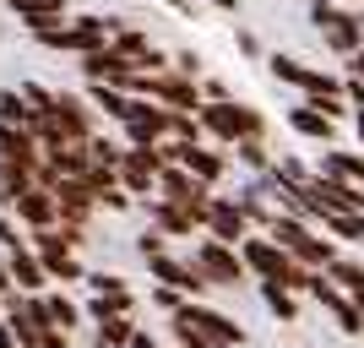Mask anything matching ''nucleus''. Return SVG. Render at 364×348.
Returning <instances> with one entry per match:
<instances>
[{
  "instance_id": "15",
  "label": "nucleus",
  "mask_w": 364,
  "mask_h": 348,
  "mask_svg": "<svg viewBox=\"0 0 364 348\" xmlns=\"http://www.w3.org/2000/svg\"><path fill=\"white\" fill-rule=\"evenodd\" d=\"M158 196H168V201H213V185L201 180V174H191L185 164H164L158 169Z\"/></svg>"
},
{
  "instance_id": "19",
  "label": "nucleus",
  "mask_w": 364,
  "mask_h": 348,
  "mask_svg": "<svg viewBox=\"0 0 364 348\" xmlns=\"http://www.w3.org/2000/svg\"><path fill=\"white\" fill-rule=\"evenodd\" d=\"M6 261H11V278H16V288H22V294H38V288L49 283L44 256H38L33 245H16V251H6Z\"/></svg>"
},
{
  "instance_id": "17",
  "label": "nucleus",
  "mask_w": 364,
  "mask_h": 348,
  "mask_svg": "<svg viewBox=\"0 0 364 348\" xmlns=\"http://www.w3.org/2000/svg\"><path fill=\"white\" fill-rule=\"evenodd\" d=\"M16 218L28 228H49V223H60V201H55V191H44V185H28V191L16 196Z\"/></svg>"
},
{
  "instance_id": "46",
  "label": "nucleus",
  "mask_w": 364,
  "mask_h": 348,
  "mask_svg": "<svg viewBox=\"0 0 364 348\" xmlns=\"http://www.w3.org/2000/svg\"><path fill=\"white\" fill-rule=\"evenodd\" d=\"M16 288V278H11V261H6V251H0V300Z\"/></svg>"
},
{
  "instance_id": "5",
  "label": "nucleus",
  "mask_w": 364,
  "mask_h": 348,
  "mask_svg": "<svg viewBox=\"0 0 364 348\" xmlns=\"http://www.w3.org/2000/svg\"><path fill=\"white\" fill-rule=\"evenodd\" d=\"M120 131H125V147H158L168 137V109L158 98H131Z\"/></svg>"
},
{
  "instance_id": "33",
  "label": "nucleus",
  "mask_w": 364,
  "mask_h": 348,
  "mask_svg": "<svg viewBox=\"0 0 364 348\" xmlns=\"http://www.w3.org/2000/svg\"><path fill=\"white\" fill-rule=\"evenodd\" d=\"M22 98L33 104V115H49V109L60 104V93H49L44 82H22Z\"/></svg>"
},
{
  "instance_id": "29",
  "label": "nucleus",
  "mask_w": 364,
  "mask_h": 348,
  "mask_svg": "<svg viewBox=\"0 0 364 348\" xmlns=\"http://www.w3.org/2000/svg\"><path fill=\"white\" fill-rule=\"evenodd\" d=\"M0 120H6V125H28V131H33L38 115H33V104L22 98V88H0Z\"/></svg>"
},
{
  "instance_id": "32",
  "label": "nucleus",
  "mask_w": 364,
  "mask_h": 348,
  "mask_svg": "<svg viewBox=\"0 0 364 348\" xmlns=\"http://www.w3.org/2000/svg\"><path fill=\"white\" fill-rule=\"evenodd\" d=\"M44 305H49V321H55V327H65V332H71L76 321H82L76 300H65V294H44Z\"/></svg>"
},
{
  "instance_id": "44",
  "label": "nucleus",
  "mask_w": 364,
  "mask_h": 348,
  "mask_svg": "<svg viewBox=\"0 0 364 348\" xmlns=\"http://www.w3.org/2000/svg\"><path fill=\"white\" fill-rule=\"evenodd\" d=\"M38 348H71V337H65V327H49V332L38 337Z\"/></svg>"
},
{
  "instance_id": "3",
  "label": "nucleus",
  "mask_w": 364,
  "mask_h": 348,
  "mask_svg": "<svg viewBox=\"0 0 364 348\" xmlns=\"http://www.w3.org/2000/svg\"><path fill=\"white\" fill-rule=\"evenodd\" d=\"M267 234H272V240L283 245L289 256H299L304 267H316V273H321V267H326V261H332V256H343V251H337V240H332V234H326V228L304 223V218H294V212H277Z\"/></svg>"
},
{
  "instance_id": "53",
  "label": "nucleus",
  "mask_w": 364,
  "mask_h": 348,
  "mask_svg": "<svg viewBox=\"0 0 364 348\" xmlns=\"http://www.w3.org/2000/svg\"><path fill=\"white\" fill-rule=\"evenodd\" d=\"M343 6H353V0H343Z\"/></svg>"
},
{
  "instance_id": "23",
  "label": "nucleus",
  "mask_w": 364,
  "mask_h": 348,
  "mask_svg": "<svg viewBox=\"0 0 364 348\" xmlns=\"http://www.w3.org/2000/svg\"><path fill=\"white\" fill-rule=\"evenodd\" d=\"M267 71L277 76V82H289V88H310V76H316V65H304L299 55H267Z\"/></svg>"
},
{
  "instance_id": "41",
  "label": "nucleus",
  "mask_w": 364,
  "mask_h": 348,
  "mask_svg": "<svg viewBox=\"0 0 364 348\" xmlns=\"http://www.w3.org/2000/svg\"><path fill=\"white\" fill-rule=\"evenodd\" d=\"M343 93H348V109H353V115H364V82H359V76H343Z\"/></svg>"
},
{
  "instance_id": "4",
  "label": "nucleus",
  "mask_w": 364,
  "mask_h": 348,
  "mask_svg": "<svg viewBox=\"0 0 364 348\" xmlns=\"http://www.w3.org/2000/svg\"><path fill=\"white\" fill-rule=\"evenodd\" d=\"M310 22L326 33V44H332L337 55L364 49V16L353 11V6H343V0H310Z\"/></svg>"
},
{
  "instance_id": "18",
  "label": "nucleus",
  "mask_w": 364,
  "mask_h": 348,
  "mask_svg": "<svg viewBox=\"0 0 364 348\" xmlns=\"http://www.w3.org/2000/svg\"><path fill=\"white\" fill-rule=\"evenodd\" d=\"M289 131H299L304 142H321V147L337 142V120H332V115H321L316 104H294L289 109Z\"/></svg>"
},
{
  "instance_id": "27",
  "label": "nucleus",
  "mask_w": 364,
  "mask_h": 348,
  "mask_svg": "<svg viewBox=\"0 0 364 348\" xmlns=\"http://www.w3.org/2000/svg\"><path fill=\"white\" fill-rule=\"evenodd\" d=\"M321 273L332 278V283L343 288V294H364V261H348V256H332V261H326V267H321Z\"/></svg>"
},
{
  "instance_id": "21",
  "label": "nucleus",
  "mask_w": 364,
  "mask_h": 348,
  "mask_svg": "<svg viewBox=\"0 0 364 348\" xmlns=\"http://www.w3.org/2000/svg\"><path fill=\"white\" fill-rule=\"evenodd\" d=\"M321 169H326V174H337V180L364 185V147H359V152H353V147H326V152H321Z\"/></svg>"
},
{
  "instance_id": "16",
  "label": "nucleus",
  "mask_w": 364,
  "mask_h": 348,
  "mask_svg": "<svg viewBox=\"0 0 364 348\" xmlns=\"http://www.w3.org/2000/svg\"><path fill=\"white\" fill-rule=\"evenodd\" d=\"M109 44L120 49V55L136 65V71H164V65H168V60H164V49L152 44L141 28H114V38H109Z\"/></svg>"
},
{
  "instance_id": "22",
  "label": "nucleus",
  "mask_w": 364,
  "mask_h": 348,
  "mask_svg": "<svg viewBox=\"0 0 364 348\" xmlns=\"http://www.w3.org/2000/svg\"><path fill=\"white\" fill-rule=\"evenodd\" d=\"M87 98L98 115H109V120H125V109H131V93L114 88V82H87Z\"/></svg>"
},
{
  "instance_id": "37",
  "label": "nucleus",
  "mask_w": 364,
  "mask_h": 348,
  "mask_svg": "<svg viewBox=\"0 0 364 348\" xmlns=\"http://www.w3.org/2000/svg\"><path fill=\"white\" fill-rule=\"evenodd\" d=\"M201 98H207V104H218V98H234V88H228L223 76H201Z\"/></svg>"
},
{
  "instance_id": "48",
  "label": "nucleus",
  "mask_w": 364,
  "mask_h": 348,
  "mask_svg": "<svg viewBox=\"0 0 364 348\" xmlns=\"http://www.w3.org/2000/svg\"><path fill=\"white\" fill-rule=\"evenodd\" d=\"M125 348H158V343H152V332H141V327H136V332H131V343H125Z\"/></svg>"
},
{
  "instance_id": "7",
  "label": "nucleus",
  "mask_w": 364,
  "mask_h": 348,
  "mask_svg": "<svg viewBox=\"0 0 364 348\" xmlns=\"http://www.w3.org/2000/svg\"><path fill=\"white\" fill-rule=\"evenodd\" d=\"M196 267L207 273V283H218V288H234V283H245V256H240V245H228V240H201V251H196Z\"/></svg>"
},
{
  "instance_id": "49",
  "label": "nucleus",
  "mask_w": 364,
  "mask_h": 348,
  "mask_svg": "<svg viewBox=\"0 0 364 348\" xmlns=\"http://www.w3.org/2000/svg\"><path fill=\"white\" fill-rule=\"evenodd\" d=\"M207 6H218V11H240V0H207Z\"/></svg>"
},
{
  "instance_id": "47",
  "label": "nucleus",
  "mask_w": 364,
  "mask_h": 348,
  "mask_svg": "<svg viewBox=\"0 0 364 348\" xmlns=\"http://www.w3.org/2000/svg\"><path fill=\"white\" fill-rule=\"evenodd\" d=\"M0 348H22V337H16L11 321H0Z\"/></svg>"
},
{
  "instance_id": "10",
  "label": "nucleus",
  "mask_w": 364,
  "mask_h": 348,
  "mask_svg": "<svg viewBox=\"0 0 364 348\" xmlns=\"http://www.w3.org/2000/svg\"><path fill=\"white\" fill-rule=\"evenodd\" d=\"M147 218L164 234H196L201 223H207V201H168V196H147Z\"/></svg>"
},
{
  "instance_id": "36",
  "label": "nucleus",
  "mask_w": 364,
  "mask_h": 348,
  "mask_svg": "<svg viewBox=\"0 0 364 348\" xmlns=\"http://www.w3.org/2000/svg\"><path fill=\"white\" fill-rule=\"evenodd\" d=\"M164 240H168V234H164V228H158V223H152V228H141L136 251H141V256H164Z\"/></svg>"
},
{
  "instance_id": "38",
  "label": "nucleus",
  "mask_w": 364,
  "mask_h": 348,
  "mask_svg": "<svg viewBox=\"0 0 364 348\" xmlns=\"http://www.w3.org/2000/svg\"><path fill=\"white\" fill-rule=\"evenodd\" d=\"M98 207H109V212H125V207H131V191H125V185H109L104 196H98Z\"/></svg>"
},
{
  "instance_id": "40",
  "label": "nucleus",
  "mask_w": 364,
  "mask_h": 348,
  "mask_svg": "<svg viewBox=\"0 0 364 348\" xmlns=\"http://www.w3.org/2000/svg\"><path fill=\"white\" fill-rule=\"evenodd\" d=\"M174 71H185V76H196V82H201V55H196V49H180V55H174Z\"/></svg>"
},
{
  "instance_id": "28",
  "label": "nucleus",
  "mask_w": 364,
  "mask_h": 348,
  "mask_svg": "<svg viewBox=\"0 0 364 348\" xmlns=\"http://www.w3.org/2000/svg\"><path fill=\"white\" fill-rule=\"evenodd\" d=\"M131 332H136V321H131V316H104V321H98V332H92V348H125Z\"/></svg>"
},
{
  "instance_id": "9",
  "label": "nucleus",
  "mask_w": 364,
  "mask_h": 348,
  "mask_svg": "<svg viewBox=\"0 0 364 348\" xmlns=\"http://www.w3.org/2000/svg\"><path fill=\"white\" fill-rule=\"evenodd\" d=\"M158 169H164V152L158 147H125L120 152V185L131 196H158Z\"/></svg>"
},
{
  "instance_id": "1",
  "label": "nucleus",
  "mask_w": 364,
  "mask_h": 348,
  "mask_svg": "<svg viewBox=\"0 0 364 348\" xmlns=\"http://www.w3.org/2000/svg\"><path fill=\"white\" fill-rule=\"evenodd\" d=\"M240 256H245V273L272 278V283L294 288V294H304V288H310V273H316V267H304L299 256H289L267 228H250V234H245V240H240Z\"/></svg>"
},
{
  "instance_id": "42",
  "label": "nucleus",
  "mask_w": 364,
  "mask_h": 348,
  "mask_svg": "<svg viewBox=\"0 0 364 348\" xmlns=\"http://www.w3.org/2000/svg\"><path fill=\"white\" fill-rule=\"evenodd\" d=\"M234 44H240V55H245V60H267V49H261V38H256V33H240Z\"/></svg>"
},
{
  "instance_id": "52",
  "label": "nucleus",
  "mask_w": 364,
  "mask_h": 348,
  "mask_svg": "<svg viewBox=\"0 0 364 348\" xmlns=\"http://www.w3.org/2000/svg\"><path fill=\"white\" fill-rule=\"evenodd\" d=\"M353 305H359V316H364V294H353Z\"/></svg>"
},
{
  "instance_id": "35",
  "label": "nucleus",
  "mask_w": 364,
  "mask_h": 348,
  "mask_svg": "<svg viewBox=\"0 0 364 348\" xmlns=\"http://www.w3.org/2000/svg\"><path fill=\"white\" fill-rule=\"evenodd\" d=\"M87 152L98 158V164H120V152H125V147H120V142H109V137H92Z\"/></svg>"
},
{
  "instance_id": "31",
  "label": "nucleus",
  "mask_w": 364,
  "mask_h": 348,
  "mask_svg": "<svg viewBox=\"0 0 364 348\" xmlns=\"http://www.w3.org/2000/svg\"><path fill=\"white\" fill-rule=\"evenodd\" d=\"M168 321H174V343H180V348H228V343L207 337L201 327H191V321H180V316H168Z\"/></svg>"
},
{
  "instance_id": "30",
  "label": "nucleus",
  "mask_w": 364,
  "mask_h": 348,
  "mask_svg": "<svg viewBox=\"0 0 364 348\" xmlns=\"http://www.w3.org/2000/svg\"><path fill=\"white\" fill-rule=\"evenodd\" d=\"M136 310V300H131V288H120V294H92V305H87V316H92V327L104 316H131Z\"/></svg>"
},
{
  "instance_id": "24",
  "label": "nucleus",
  "mask_w": 364,
  "mask_h": 348,
  "mask_svg": "<svg viewBox=\"0 0 364 348\" xmlns=\"http://www.w3.org/2000/svg\"><path fill=\"white\" fill-rule=\"evenodd\" d=\"M261 305H267L277 321H299V300H294V288L272 283V278H261Z\"/></svg>"
},
{
  "instance_id": "43",
  "label": "nucleus",
  "mask_w": 364,
  "mask_h": 348,
  "mask_svg": "<svg viewBox=\"0 0 364 348\" xmlns=\"http://www.w3.org/2000/svg\"><path fill=\"white\" fill-rule=\"evenodd\" d=\"M22 245V234H16V223L6 218V207H0V251H16Z\"/></svg>"
},
{
  "instance_id": "25",
  "label": "nucleus",
  "mask_w": 364,
  "mask_h": 348,
  "mask_svg": "<svg viewBox=\"0 0 364 348\" xmlns=\"http://www.w3.org/2000/svg\"><path fill=\"white\" fill-rule=\"evenodd\" d=\"M272 158H277V152L267 147V137H245V142H234V164H245L250 174H267V169H272Z\"/></svg>"
},
{
  "instance_id": "39",
  "label": "nucleus",
  "mask_w": 364,
  "mask_h": 348,
  "mask_svg": "<svg viewBox=\"0 0 364 348\" xmlns=\"http://www.w3.org/2000/svg\"><path fill=\"white\" fill-rule=\"evenodd\" d=\"M87 283H92V294H120L125 278H114V273H87Z\"/></svg>"
},
{
  "instance_id": "34",
  "label": "nucleus",
  "mask_w": 364,
  "mask_h": 348,
  "mask_svg": "<svg viewBox=\"0 0 364 348\" xmlns=\"http://www.w3.org/2000/svg\"><path fill=\"white\" fill-rule=\"evenodd\" d=\"M185 300H191V294H180V288H168V283H158V288H152V305H158V310H168V316H174V310H180Z\"/></svg>"
},
{
  "instance_id": "20",
  "label": "nucleus",
  "mask_w": 364,
  "mask_h": 348,
  "mask_svg": "<svg viewBox=\"0 0 364 348\" xmlns=\"http://www.w3.org/2000/svg\"><path fill=\"white\" fill-rule=\"evenodd\" d=\"M11 6V16H22L33 33L49 28V22H65V0H6Z\"/></svg>"
},
{
  "instance_id": "51",
  "label": "nucleus",
  "mask_w": 364,
  "mask_h": 348,
  "mask_svg": "<svg viewBox=\"0 0 364 348\" xmlns=\"http://www.w3.org/2000/svg\"><path fill=\"white\" fill-rule=\"evenodd\" d=\"M353 131H359V147H364V115H353Z\"/></svg>"
},
{
  "instance_id": "13",
  "label": "nucleus",
  "mask_w": 364,
  "mask_h": 348,
  "mask_svg": "<svg viewBox=\"0 0 364 348\" xmlns=\"http://www.w3.org/2000/svg\"><path fill=\"white\" fill-rule=\"evenodd\" d=\"M147 273L158 278V283L180 288V294H201V288H213L196 261H180V256H168V251H164V256H147Z\"/></svg>"
},
{
  "instance_id": "26",
  "label": "nucleus",
  "mask_w": 364,
  "mask_h": 348,
  "mask_svg": "<svg viewBox=\"0 0 364 348\" xmlns=\"http://www.w3.org/2000/svg\"><path fill=\"white\" fill-rule=\"evenodd\" d=\"M321 228H326L337 245H359V240H364V212H326V218H321Z\"/></svg>"
},
{
  "instance_id": "50",
  "label": "nucleus",
  "mask_w": 364,
  "mask_h": 348,
  "mask_svg": "<svg viewBox=\"0 0 364 348\" xmlns=\"http://www.w3.org/2000/svg\"><path fill=\"white\" fill-rule=\"evenodd\" d=\"M168 11H191V0H164Z\"/></svg>"
},
{
  "instance_id": "6",
  "label": "nucleus",
  "mask_w": 364,
  "mask_h": 348,
  "mask_svg": "<svg viewBox=\"0 0 364 348\" xmlns=\"http://www.w3.org/2000/svg\"><path fill=\"white\" fill-rule=\"evenodd\" d=\"M304 294H310V300H316L348 337H364V316H359V305H353V294H343L326 273H310V288H304Z\"/></svg>"
},
{
  "instance_id": "45",
  "label": "nucleus",
  "mask_w": 364,
  "mask_h": 348,
  "mask_svg": "<svg viewBox=\"0 0 364 348\" xmlns=\"http://www.w3.org/2000/svg\"><path fill=\"white\" fill-rule=\"evenodd\" d=\"M343 76H359V82H364V49H353V55H343Z\"/></svg>"
},
{
  "instance_id": "2",
  "label": "nucleus",
  "mask_w": 364,
  "mask_h": 348,
  "mask_svg": "<svg viewBox=\"0 0 364 348\" xmlns=\"http://www.w3.org/2000/svg\"><path fill=\"white\" fill-rule=\"evenodd\" d=\"M201 131L218 142V147H234V142L245 137H267V115L250 104H240V98H218V104H201Z\"/></svg>"
},
{
  "instance_id": "8",
  "label": "nucleus",
  "mask_w": 364,
  "mask_h": 348,
  "mask_svg": "<svg viewBox=\"0 0 364 348\" xmlns=\"http://www.w3.org/2000/svg\"><path fill=\"white\" fill-rule=\"evenodd\" d=\"M6 321L16 327L22 348H38V337H44L49 327H55V321H49L44 294H6Z\"/></svg>"
},
{
  "instance_id": "11",
  "label": "nucleus",
  "mask_w": 364,
  "mask_h": 348,
  "mask_svg": "<svg viewBox=\"0 0 364 348\" xmlns=\"http://www.w3.org/2000/svg\"><path fill=\"white\" fill-rule=\"evenodd\" d=\"M174 316L191 321V327H201L207 337H218V343H228V348H245V327H240L234 316H223L218 305H196V300H185Z\"/></svg>"
},
{
  "instance_id": "12",
  "label": "nucleus",
  "mask_w": 364,
  "mask_h": 348,
  "mask_svg": "<svg viewBox=\"0 0 364 348\" xmlns=\"http://www.w3.org/2000/svg\"><path fill=\"white\" fill-rule=\"evenodd\" d=\"M207 234H213V240H228V245H240L245 234H250V218H245V207L234 196H213L207 201Z\"/></svg>"
},
{
  "instance_id": "14",
  "label": "nucleus",
  "mask_w": 364,
  "mask_h": 348,
  "mask_svg": "<svg viewBox=\"0 0 364 348\" xmlns=\"http://www.w3.org/2000/svg\"><path fill=\"white\" fill-rule=\"evenodd\" d=\"M310 191H316V201H321L326 212H364V185L337 180V174H326V169H316Z\"/></svg>"
}]
</instances>
